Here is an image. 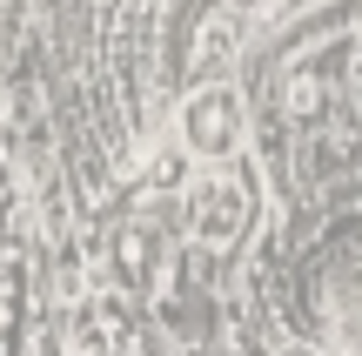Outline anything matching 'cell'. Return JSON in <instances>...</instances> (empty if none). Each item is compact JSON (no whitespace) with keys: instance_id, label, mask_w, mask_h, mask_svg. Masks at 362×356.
I'll use <instances>...</instances> for the list:
<instances>
[{"instance_id":"cell-1","label":"cell","mask_w":362,"mask_h":356,"mask_svg":"<svg viewBox=\"0 0 362 356\" xmlns=\"http://www.w3.org/2000/svg\"><path fill=\"white\" fill-rule=\"evenodd\" d=\"M242 134H248V108H242V94H235V88L208 81V88L188 94V108H181V148H188L194 161H208V168L235 161Z\"/></svg>"},{"instance_id":"cell-2","label":"cell","mask_w":362,"mask_h":356,"mask_svg":"<svg viewBox=\"0 0 362 356\" xmlns=\"http://www.w3.org/2000/svg\"><path fill=\"white\" fill-rule=\"evenodd\" d=\"M248 209H255L248 182L228 175V168H215V175H202L194 195H188V229H194V242H208V249H228V242L248 229Z\"/></svg>"},{"instance_id":"cell-3","label":"cell","mask_w":362,"mask_h":356,"mask_svg":"<svg viewBox=\"0 0 362 356\" xmlns=\"http://www.w3.org/2000/svg\"><path fill=\"white\" fill-rule=\"evenodd\" d=\"M322 101H329V94H322V74L302 67L296 88H288V115H296V121H315V115H322Z\"/></svg>"}]
</instances>
